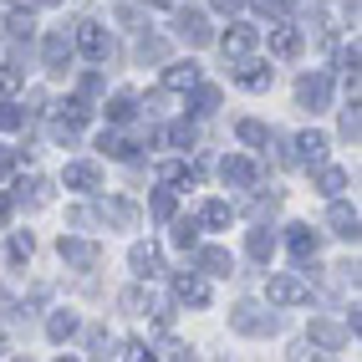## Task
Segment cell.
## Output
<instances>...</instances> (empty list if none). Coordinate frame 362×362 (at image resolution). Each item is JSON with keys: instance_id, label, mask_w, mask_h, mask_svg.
<instances>
[{"instance_id": "cell-1", "label": "cell", "mask_w": 362, "mask_h": 362, "mask_svg": "<svg viewBox=\"0 0 362 362\" xmlns=\"http://www.w3.org/2000/svg\"><path fill=\"white\" fill-rule=\"evenodd\" d=\"M265 296H271V306H306L311 286L296 281V276H271V281H265Z\"/></svg>"}, {"instance_id": "cell-2", "label": "cell", "mask_w": 362, "mask_h": 362, "mask_svg": "<svg viewBox=\"0 0 362 362\" xmlns=\"http://www.w3.org/2000/svg\"><path fill=\"white\" fill-rule=\"evenodd\" d=\"M77 46H82L92 62H107V57H112V36H107L103 26H92V21H82V26H77Z\"/></svg>"}, {"instance_id": "cell-3", "label": "cell", "mask_w": 362, "mask_h": 362, "mask_svg": "<svg viewBox=\"0 0 362 362\" xmlns=\"http://www.w3.org/2000/svg\"><path fill=\"white\" fill-rule=\"evenodd\" d=\"M230 327H235V332H245V337H260V332H271V327H276V317H265L260 306H235V311H230Z\"/></svg>"}, {"instance_id": "cell-4", "label": "cell", "mask_w": 362, "mask_h": 362, "mask_svg": "<svg viewBox=\"0 0 362 362\" xmlns=\"http://www.w3.org/2000/svg\"><path fill=\"white\" fill-rule=\"evenodd\" d=\"M41 57H46V71H66V62H71V41H66V31H52L46 36V46H41Z\"/></svg>"}, {"instance_id": "cell-5", "label": "cell", "mask_w": 362, "mask_h": 362, "mask_svg": "<svg viewBox=\"0 0 362 362\" xmlns=\"http://www.w3.org/2000/svg\"><path fill=\"white\" fill-rule=\"evenodd\" d=\"M62 260L77 265V271H92V265H98V245H92V240H62Z\"/></svg>"}, {"instance_id": "cell-6", "label": "cell", "mask_w": 362, "mask_h": 362, "mask_svg": "<svg viewBox=\"0 0 362 362\" xmlns=\"http://www.w3.org/2000/svg\"><path fill=\"white\" fill-rule=\"evenodd\" d=\"M174 291H179V301H189V306H209V286H204L194 271L174 276Z\"/></svg>"}, {"instance_id": "cell-7", "label": "cell", "mask_w": 362, "mask_h": 362, "mask_svg": "<svg viewBox=\"0 0 362 362\" xmlns=\"http://www.w3.org/2000/svg\"><path fill=\"white\" fill-rule=\"evenodd\" d=\"M179 36H184L189 46H209V41H214V31H209V21H204L199 11H189V16H179Z\"/></svg>"}, {"instance_id": "cell-8", "label": "cell", "mask_w": 362, "mask_h": 362, "mask_svg": "<svg viewBox=\"0 0 362 362\" xmlns=\"http://www.w3.org/2000/svg\"><path fill=\"white\" fill-rule=\"evenodd\" d=\"M327 92H332V82H327V77H301V87H296V98H301V107H311V112H322V107H327Z\"/></svg>"}, {"instance_id": "cell-9", "label": "cell", "mask_w": 362, "mask_h": 362, "mask_svg": "<svg viewBox=\"0 0 362 362\" xmlns=\"http://www.w3.org/2000/svg\"><path fill=\"white\" fill-rule=\"evenodd\" d=\"M327 225L332 235H342V240H357V209L342 204V199H332V214H327Z\"/></svg>"}, {"instance_id": "cell-10", "label": "cell", "mask_w": 362, "mask_h": 362, "mask_svg": "<svg viewBox=\"0 0 362 362\" xmlns=\"http://www.w3.org/2000/svg\"><path fill=\"white\" fill-rule=\"evenodd\" d=\"M98 184H103L98 163H66V189H82V194H92Z\"/></svg>"}, {"instance_id": "cell-11", "label": "cell", "mask_w": 362, "mask_h": 362, "mask_svg": "<svg viewBox=\"0 0 362 362\" xmlns=\"http://www.w3.org/2000/svg\"><path fill=\"white\" fill-rule=\"evenodd\" d=\"M194 82H199V66H194V62H174V66L163 71V87H168V92H189Z\"/></svg>"}, {"instance_id": "cell-12", "label": "cell", "mask_w": 362, "mask_h": 362, "mask_svg": "<svg viewBox=\"0 0 362 362\" xmlns=\"http://www.w3.org/2000/svg\"><path fill=\"white\" fill-rule=\"evenodd\" d=\"M317 245H322V235L317 230H306V225H296L291 230V255L306 265V260H317Z\"/></svg>"}, {"instance_id": "cell-13", "label": "cell", "mask_w": 362, "mask_h": 362, "mask_svg": "<svg viewBox=\"0 0 362 362\" xmlns=\"http://www.w3.org/2000/svg\"><path fill=\"white\" fill-rule=\"evenodd\" d=\"M199 271H204V276H230L235 260H230L220 245H204V250H199Z\"/></svg>"}, {"instance_id": "cell-14", "label": "cell", "mask_w": 362, "mask_h": 362, "mask_svg": "<svg viewBox=\"0 0 362 362\" xmlns=\"http://www.w3.org/2000/svg\"><path fill=\"white\" fill-rule=\"evenodd\" d=\"M220 174H225L230 184H240V189H250V184H255V163H250V158H225Z\"/></svg>"}, {"instance_id": "cell-15", "label": "cell", "mask_w": 362, "mask_h": 362, "mask_svg": "<svg viewBox=\"0 0 362 362\" xmlns=\"http://www.w3.org/2000/svg\"><path fill=\"white\" fill-rule=\"evenodd\" d=\"M271 52H276V57H296V52H301V31H296V26H276V31H271Z\"/></svg>"}, {"instance_id": "cell-16", "label": "cell", "mask_w": 362, "mask_h": 362, "mask_svg": "<svg viewBox=\"0 0 362 362\" xmlns=\"http://www.w3.org/2000/svg\"><path fill=\"white\" fill-rule=\"evenodd\" d=\"M296 148H301V153H296L301 163H327V138H322V133H301Z\"/></svg>"}, {"instance_id": "cell-17", "label": "cell", "mask_w": 362, "mask_h": 362, "mask_svg": "<svg viewBox=\"0 0 362 362\" xmlns=\"http://www.w3.org/2000/svg\"><path fill=\"white\" fill-rule=\"evenodd\" d=\"M240 87L265 92V87H271V66H265V62H245V66H240Z\"/></svg>"}, {"instance_id": "cell-18", "label": "cell", "mask_w": 362, "mask_h": 362, "mask_svg": "<svg viewBox=\"0 0 362 362\" xmlns=\"http://www.w3.org/2000/svg\"><path fill=\"white\" fill-rule=\"evenodd\" d=\"M220 46H225V57H245L250 46H255V31H250V26H235V31H225Z\"/></svg>"}, {"instance_id": "cell-19", "label": "cell", "mask_w": 362, "mask_h": 362, "mask_svg": "<svg viewBox=\"0 0 362 362\" xmlns=\"http://www.w3.org/2000/svg\"><path fill=\"white\" fill-rule=\"evenodd\" d=\"M46 337H52V342H71V337H77V317H71V311H57V317L46 322Z\"/></svg>"}, {"instance_id": "cell-20", "label": "cell", "mask_w": 362, "mask_h": 362, "mask_svg": "<svg viewBox=\"0 0 362 362\" xmlns=\"http://www.w3.org/2000/svg\"><path fill=\"white\" fill-rule=\"evenodd\" d=\"M103 220H112V225L128 230V225H138V209H133L128 199H107V204H103Z\"/></svg>"}, {"instance_id": "cell-21", "label": "cell", "mask_w": 362, "mask_h": 362, "mask_svg": "<svg viewBox=\"0 0 362 362\" xmlns=\"http://www.w3.org/2000/svg\"><path fill=\"white\" fill-rule=\"evenodd\" d=\"M133 112H138V98H133V92H117V98L107 103V123H128Z\"/></svg>"}, {"instance_id": "cell-22", "label": "cell", "mask_w": 362, "mask_h": 362, "mask_svg": "<svg viewBox=\"0 0 362 362\" xmlns=\"http://www.w3.org/2000/svg\"><path fill=\"white\" fill-rule=\"evenodd\" d=\"M128 265H133L138 276H153V271H158V250H153V245H133Z\"/></svg>"}, {"instance_id": "cell-23", "label": "cell", "mask_w": 362, "mask_h": 362, "mask_svg": "<svg viewBox=\"0 0 362 362\" xmlns=\"http://www.w3.org/2000/svg\"><path fill=\"white\" fill-rule=\"evenodd\" d=\"M98 148H103L107 158H133V143H128L123 133H103V138H98Z\"/></svg>"}, {"instance_id": "cell-24", "label": "cell", "mask_w": 362, "mask_h": 362, "mask_svg": "<svg viewBox=\"0 0 362 362\" xmlns=\"http://www.w3.org/2000/svg\"><path fill=\"white\" fill-rule=\"evenodd\" d=\"M230 220H235V209H230L225 199H209V204H204V225H209V230H225Z\"/></svg>"}, {"instance_id": "cell-25", "label": "cell", "mask_w": 362, "mask_h": 362, "mask_svg": "<svg viewBox=\"0 0 362 362\" xmlns=\"http://www.w3.org/2000/svg\"><path fill=\"white\" fill-rule=\"evenodd\" d=\"M311 342H317V347H342V327H332V322H311Z\"/></svg>"}, {"instance_id": "cell-26", "label": "cell", "mask_w": 362, "mask_h": 362, "mask_svg": "<svg viewBox=\"0 0 362 362\" xmlns=\"http://www.w3.org/2000/svg\"><path fill=\"white\" fill-rule=\"evenodd\" d=\"M250 255L255 260H271L276 255V235L271 230H250Z\"/></svg>"}, {"instance_id": "cell-27", "label": "cell", "mask_w": 362, "mask_h": 362, "mask_svg": "<svg viewBox=\"0 0 362 362\" xmlns=\"http://www.w3.org/2000/svg\"><path fill=\"white\" fill-rule=\"evenodd\" d=\"M342 189H347V174H342V168H322V194H327V199H337Z\"/></svg>"}, {"instance_id": "cell-28", "label": "cell", "mask_w": 362, "mask_h": 362, "mask_svg": "<svg viewBox=\"0 0 362 362\" xmlns=\"http://www.w3.org/2000/svg\"><path fill=\"white\" fill-rule=\"evenodd\" d=\"M0 128L16 133V128H26V112H21L16 103H0Z\"/></svg>"}, {"instance_id": "cell-29", "label": "cell", "mask_w": 362, "mask_h": 362, "mask_svg": "<svg viewBox=\"0 0 362 362\" xmlns=\"http://www.w3.org/2000/svg\"><path fill=\"white\" fill-rule=\"evenodd\" d=\"M62 123H71V128H82V123H87V103H82V98H71V103H62Z\"/></svg>"}, {"instance_id": "cell-30", "label": "cell", "mask_w": 362, "mask_h": 362, "mask_svg": "<svg viewBox=\"0 0 362 362\" xmlns=\"http://www.w3.org/2000/svg\"><path fill=\"white\" fill-rule=\"evenodd\" d=\"M163 57H168V41H158V36H148L138 46V62H163Z\"/></svg>"}, {"instance_id": "cell-31", "label": "cell", "mask_w": 362, "mask_h": 362, "mask_svg": "<svg viewBox=\"0 0 362 362\" xmlns=\"http://www.w3.org/2000/svg\"><path fill=\"white\" fill-rule=\"evenodd\" d=\"M123 306H128V311H138V317H143V311L153 306V296L143 291V286H133V291H123Z\"/></svg>"}, {"instance_id": "cell-32", "label": "cell", "mask_w": 362, "mask_h": 362, "mask_svg": "<svg viewBox=\"0 0 362 362\" xmlns=\"http://www.w3.org/2000/svg\"><path fill=\"white\" fill-rule=\"evenodd\" d=\"M6 31H11L16 41H31V16H26V11H16V16L6 21Z\"/></svg>"}, {"instance_id": "cell-33", "label": "cell", "mask_w": 362, "mask_h": 362, "mask_svg": "<svg viewBox=\"0 0 362 362\" xmlns=\"http://www.w3.org/2000/svg\"><path fill=\"white\" fill-rule=\"evenodd\" d=\"M31 250H36V240L31 235H11V260L21 265V260H31Z\"/></svg>"}, {"instance_id": "cell-34", "label": "cell", "mask_w": 362, "mask_h": 362, "mask_svg": "<svg viewBox=\"0 0 362 362\" xmlns=\"http://www.w3.org/2000/svg\"><path fill=\"white\" fill-rule=\"evenodd\" d=\"M240 143H250V148H260V143H271V133H265L260 123H240Z\"/></svg>"}, {"instance_id": "cell-35", "label": "cell", "mask_w": 362, "mask_h": 362, "mask_svg": "<svg viewBox=\"0 0 362 362\" xmlns=\"http://www.w3.org/2000/svg\"><path fill=\"white\" fill-rule=\"evenodd\" d=\"M194 87H199V82H194ZM194 107H199V112H214V107H220V87H199Z\"/></svg>"}, {"instance_id": "cell-36", "label": "cell", "mask_w": 362, "mask_h": 362, "mask_svg": "<svg viewBox=\"0 0 362 362\" xmlns=\"http://www.w3.org/2000/svg\"><path fill=\"white\" fill-rule=\"evenodd\" d=\"M153 214H158V220H174V194H168V189L153 194Z\"/></svg>"}, {"instance_id": "cell-37", "label": "cell", "mask_w": 362, "mask_h": 362, "mask_svg": "<svg viewBox=\"0 0 362 362\" xmlns=\"http://www.w3.org/2000/svg\"><path fill=\"white\" fill-rule=\"evenodd\" d=\"M194 230H199L194 220H179V225H174V245H194V240H199Z\"/></svg>"}, {"instance_id": "cell-38", "label": "cell", "mask_w": 362, "mask_h": 362, "mask_svg": "<svg viewBox=\"0 0 362 362\" xmlns=\"http://www.w3.org/2000/svg\"><path fill=\"white\" fill-rule=\"evenodd\" d=\"M21 87V66L11 62V66H0V92H16Z\"/></svg>"}, {"instance_id": "cell-39", "label": "cell", "mask_w": 362, "mask_h": 362, "mask_svg": "<svg viewBox=\"0 0 362 362\" xmlns=\"http://www.w3.org/2000/svg\"><path fill=\"white\" fill-rule=\"evenodd\" d=\"M168 138H174L179 148H189V143H194V128H189V123H174V128H168Z\"/></svg>"}, {"instance_id": "cell-40", "label": "cell", "mask_w": 362, "mask_h": 362, "mask_svg": "<svg viewBox=\"0 0 362 362\" xmlns=\"http://www.w3.org/2000/svg\"><path fill=\"white\" fill-rule=\"evenodd\" d=\"M158 357H189V352H184V342H174V337H163V342H158Z\"/></svg>"}, {"instance_id": "cell-41", "label": "cell", "mask_w": 362, "mask_h": 362, "mask_svg": "<svg viewBox=\"0 0 362 362\" xmlns=\"http://www.w3.org/2000/svg\"><path fill=\"white\" fill-rule=\"evenodd\" d=\"M117 357H148V352H143V342H138V337H128V342H123V352H117Z\"/></svg>"}, {"instance_id": "cell-42", "label": "cell", "mask_w": 362, "mask_h": 362, "mask_svg": "<svg viewBox=\"0 0 362 362\" xmlns=\"http://www.w3.org/2000/svg\"><path fill=\"white\" fill-rule=\"evenodd\" d=\"M255 11H265V16H281V11H286V0H255Z\"/></svg>"}, {"instance_id": "cell-43", "label": "cell", "mask_w": 362, "mask_h": 362, "mask_svg": "<svg viewBox=\"0 0 362 362\" xmlns=\"http://www.w3.org/2000/svg\"><path fill=\"white\" fill-rule=\"evenodd\" d=\"M209 6H214V11H225V16H230V11H240V6H245V0H209Z\"/></svg>"}, {"instance_id": "cell-44", "label": "cell", "mask_w": 362, "mask_h": 362, "mask_svg": "<svg viewBox=\"0 0 362 362\" xmlns=\"http://www.w3.org/2000/svg\"><path fill=\"white\" fill-rule=\"evenodd\" d=\"M11 311H16V301H11V291H6V286H0V317H11Z\"/></svg>"}, {"instance_id": "cell-45", "label": "cell", "mask_w": 362, "mask_h": 362, "mask_svg": "<svg viewBox=\"0 0 362 362\" xmlns=\"http://www.w3.org/2000/svg\"><path fill=\"white\" fill-rule=\"evenodd\" d=\"M11 168H16V153H6V148H0V179H6Z\"/></svg>"}, {"instance_id": "cell-46", "label": "cell", "mask_w": 362, "mask_h": 362, "mask_svg": "<svg viewBox=\"0 0 362 362\" xmlns=\"http://www.w3.org/2000/svg\"><path fill=\"white\" fill-rule=\"evenodd\" d=\"M11 209H16V204H11V194H0V225L11 220Z\"/></svg>"}, {"instance_id": "cell-47", "label": "cell", "mask_w": 362, "mask_h": 362, "mask_svg": "<svg viewBox=\"0 0 362 362\" xmlns=\"http://www.w3.org/2000/svg\"><path fill=\"white\" fill-rule=\"evenodd\" d=\"M153 6H174V0H153Z\"/></svg>"}, {"instance_id": "cell-48", "label": "cell", "mask_w": 362, "mask_h": 362, "mask_svg": "<svg viewBox=\"0 0 362 362\" xmlns=\"http://www.w3.org/2000/svg\"><path fill=\"white\" fill-rule=\"evenodd\" d=\"M26 6H31V0H26Z\"/></svg>"}]
</instances>
